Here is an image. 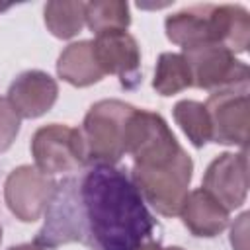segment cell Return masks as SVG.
Returning a JSON list of instances; mask_svg holds the SVG:
<instances>
[{
    "label": "cell",
    "instance_id": "cell-3",
    "mask_svg": "<svg viewBox=\"0 0 250 250\" xmlns=\"http://www.w3.org/2000/svg\"><path fill=\"white\" fill-rule=\"evenodd\" d=\"M133 105L121 100L96 102L82 123V141L86 150V166H115L125 154V129L133 113Z\"/></svg>",
    "mask_w": 250,
    "mask_h": 250
},
{
    "label": "cell",
    "instance_id": "cell-14",
    "mask_svg": "<svg viewBox=\"0 0 250 250\" xmlns=\"http://www.w3.org/2000/svg\"><path fill=\"white\" fill-rule=\"evenodd\" d=\"M57 74L64 82L78 88L92 86L105 76L102 66L98 64V59L94 55V43L90 39L76 41L64 47L57 61Z\"/></svg>",
    "mask_w": 250,
    "mask_h": 250
},
{
    "label": "cell",
    "instance_id": "cell-9",
    "mask_svg": "<svg viewBox=\"0 0 250 250\" xmlns=\"http://www.w3.org/2000/svg\"><path fill=\"white\" fill-rule=\"evenodd\" d=\"M57 188V182L43 174L39 168L23 164L14 168L4 184V199L12 215L23 223H33L37 221Z\"/></svg>",
    "mask_w": 250,
    "mask_h": 250
},
{
    "label": "cell",
    "instance_id": "cell-6",
    "mask_svg": "<svg viewBox=\"0 0 250 250\" xmlns=\"http://www.w3.org/2000/svg\"><path fill=\"white\" fill-rule=\"evenodd\" d=\"M182 55L191 72V86L211 92L248 86V66L219 43L184 47Z\"/></svg>",
    "mask_w": 250,
    "mask_h": 250
},
{
    "label": "cell",
    "instance_id": "cell-11",
    "mask_svg": "<svg viewBox=\"0 0 250 250\" xmlns=\"http://www.w3.org/2000/svg\"><path fill=\"white\" fill-rule=\"evenodd\" d=\"M92 43L104 74H115L125 88H135L141 82V49L131 33L125 29L104 31Z\"/></svg>",
    "mask_w": 250,
    "mask_h": 250
},
{
    "label": "cell",
    "instance_id": "cell-7",
    "mask_svg": "<svg viewBox=\"0 0 250 250\" xmlns=\"http://www.w3.org/2000/svg\"><path fill=\"white\" fill-rule=\"evenodd\" d=\"M31 154L35 168L47 176L76 172L86 166V150L80 129L61 123L43 125L33 133Z\"/></svg>",
    "mask_w": 250,
    "mask_h": 250
},
{
    "label": "cell",
    "instance_id": "cell-12",
    "mask_svg": "<svg viewBox=\"0 0 250 250\" xmlns=\"http://www.w3.org/2000/svg\"><path fill=\"white\" fill-rule=\"evenodd\" d=\"M59 86L43 70H25L8 88V102L20 117L35 119L45 115L57 102Z\"/></svg>",
    "mask_w": 250,
    "mask_h": 250
},
{
    "label": "cell",
    "instance_id": "cell-4",
    "mask_svg": "<svg viewBox=\"0 0 250 250\" xmlns=\"http://www.w3.org/2000/svg\"><path fill=\"white\" fill-rule=\"evenodd\" d=\"M193 162L191 156L182 150L174 160L152 166L133 164L131 180L145 203H150L156 213L164 217L180 215L184 199L188 197V188L191 182Z\"/></svg>",
    "mask_w": 250,
    "mask_h": 250
},
{
    "label": "cell",
    "instance_id": "cell-21",
    "mask_svg": "<svg viewBox=\"0 0 250 250\" xmlns=\"http://www.w3.org/2000/svg\"><path fill=\"white\" fill-rule=\"evenodd\" d=\"M8 250H45V248H41V246H37V244L33 242V244H18V246H10Z\"/></svg>",
    "mask_w": 250,
    "mask_h": 250
},
{
    "label": "cell",
    "instance_id": "cell-13",
    "mask_svg": "<svg viewBox=\"0 0 250 250\" xmlns=\"http://www.w3.org/2000/svg\"><path fill=\"white\" fill-rule=\"evenodd\" d=\"M180 215L188 230L201 238H213L221 234L229 225V211L203 188L188 193Z\"/></svg>",
    "mask_w": 250,
    "mask_h": 250
},
{
    "label": "cell",
    "instance_id": "cell-19",
    "mask_svg": "<svg viewBox=\"0 0 250 250\" xmlns=\"http://www.w3.org/2000/svg\"><path fill=\"white\" fill-rule=\"evenodd\" d=\"M20 133V115L6 98H0V152L8 150Z\"/></svg>",
    "mask_w": 250,
    "mask_h": 250
},
{
    "label": "cell",
    "instance_id": "cell-18",
    "mask_svg": "<svg viewBox=\"0 0 250 250\" xmlns=\"http://www.w3.org/2000/svg\"><path fill=\"white\" fill-rule=\"evenodd\" d=\"M86 25L90 31L104 33V31H115L125 29L131 23L129 16V4L121 0H102V2H86Z\"/></svg>",
    "mask_w": 250,
    "mask_h": 250
},
{
    "label": "cell",
    "instance_id": "cell-5",
    "mask_svg": "<svg viewBox=\"0 0 250 250\" xmlns=\"http://www.w3.org/2000/svg\"><path fill=\"white\" fill-rule=\"evenodd\" d=\"M184 148L160 113L133 109L125 129V152L139 166L164 164L174 160Z\"/></svg>",
    "mask_w": 250,
    "mask_h": 250
},
{
    "label": "cell",
    "instance_id": "cell-16",
    "mask_svg": "<svg viewBox=\"0 0 250 250\" xmlns=\"http://www.w3.org/2000/svg\"><path fill=\"white\" fill-rule=\"evenodd\" d=\"M45 25L59 39H70L84 27L86 2H47Z\"/></svg>",
    "mask_w": 250,
    "mask_h": 250
},
{
    "label": "cell",
    "instance_id": "cell-20",
    "mask_svg": "<svg viewBox=\"0 0 250 250\" xmlns=\"http://www.w3.org/2000/svg\"><path fill=\"white\" fill-rule=\"evenodd\" d=\"M137 250H184V248H180V246H168V248H164V246H160V242L148 240V242H145L143 246H139Z\"/></svg>",
    "mask_w": 250,
    "mask_h": 250
},
{
    "label": "cell",
    "instance_id": "cell-17",
    "mask_svg": "<svg viewBox=\"0 0 250 250\" xmlns=\"http://www.w3.org/2000/svg\"><path fill=\"white\" fill-rule=\"evenodd\" d=\"M174 119L193 146L201 148L211 141V121L205 105L195 100H180L174 105Z\"/></svg>",
    "mask_w": 250,
    "mask_h": 250
},
{
    "label": "cell",
    "instance_id": "cell-15",
    "mask_svg": "<svg viewBox=\"0 0 250 250\" xmlns=\"http://www.w3.org/2000/svg\"><path fill=\"white\" fill-rule=\"evenodd\" d=\"M191 86V72L182 53H162L156 61L152 88L160 96H174Z\"/></svg>",
    "mask_w": 250,
    "mask_h": 250
},
{
    "label": "cell",
    "instance_id": "cell-23",
    "mask_svg": "<svg viewBox=\"0 0 250 250\" xmlns=\"http://www.w3.org/2000/svg\"><path fill=\"white\" fill-rule=\"evenodd\" d=\"M0 240H2V227H0Z\"/></svg>",
    "mask_w": 250,
    "mask_h": 250
},
{
    "label": "cell",
    "instance_id": "cell-22",
    "mask_svg": "<svg viewBox=\"0 0 250 250\" xmlns=\"http://www.w3.org/2000/svg\"><path fill=\"white\" fill-rule=\"evenodd\" d=\"M10 8V4H0V12H4V10H8Z\"/></svg>",
    "mask_w": 250,
    "mask_h": 250
},
{
    "label": "cell",
    "instance_id": "cell-1",
    "mask_svg": "<svg viewBox=\"0 0 250 250\" xmlns=\"http://www.w3.org/2000/svg\"><path fill=\"white\" fill-rule=\"evenodd\" d=\"M156 221L123 168L92 164L57 182L35 234L41 248L80 242L90 250H137L152 240Z\"/></svg>",
    "mask_w": 250,
    "mask_h": 250
},
{
    "label": "cell",
    "instance_id": "cell-10",
    "mask_svg": "<svg viewBox=\"0 0 250 250\" xmlns=\"http://www.w3.org/2000/svg\"><path fill=\"white\" fill-rule=\"evenodd\" d=\"M227 211L238 209L248 195V158L242 152H223L211 160L205 170L203 186Z\"/></svg>",
    "mask_w": 250,
    "mask_h": 250
},
{
    "label": "cell",
    "instance_id": "cell-2",
    "mask_svg": "<svg viewBox=\"0 0 250 250\" xmlns=\"http://www.w3.org/2000/svg\"><path fill=\"white\" fill-rule=\"evenodd\" d=\"M166 37L184 47L219 43L230 53H244L250 41V14L240 4H199L184 8L164 21Z\"/></svg>",
    "mask_w": 250,
    "mask_h": 250
},
{
    "label": "cell",
    "instance_id": "cell-8",
    "mask_svg": "<svg viewBox=\"0 0 250 250\" xmlns=\"http://www.w3.org/2000/svg\"><path fill=\"white\" fill-rule=\"evenodd\" d=\"M203 105L211 121V141L246 148L250 125L248 86L217 90L207 98Z\"/></svg>",
    "mask_w": 250,
    "mask_h": 250
}]
</instances>
